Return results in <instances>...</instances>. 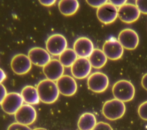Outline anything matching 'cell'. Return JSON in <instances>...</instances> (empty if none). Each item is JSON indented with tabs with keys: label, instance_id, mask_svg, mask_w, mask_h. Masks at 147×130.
Here are the masks:
<instances>
[{
	"label": "cell",
	"instance_id": "cell-1",
	"mask_svg": "<svg viewBox=\"0 0 147 130\" xmlns=\"http://www.w3.org/2000/svg\"><path fill=\"white\" fill-rule=\"evenodd\" d=\"M37 90L40 100L45 104H52L58 99L59 91L55 81L44 79L39 82Z\"/></svg>",
	"mask_w": 147,
	"mask_h": 130
},
{
	"label": "cell",
	"instance_id": "cell-2",
	"mask_svg": "<svg viewBox=\"0 0 147 130\" xmlns=\"http://www.w3.org/2000/svg\"><path fill=\"white\" fill-rule=\"evenodd\" d=\"M112 92L115 99L123 103L129 102L134 98L135 88L129 81L121 80L114 84Z\"/></svg>",
	"mask_w": 147,
	"mask_h": 130
},
{
	"label": "cell",
	"instance_id": "cell-3",
	"mask_svg": "<svg viewBox=\"0 0 147 130\" xmlns=\"http://www.w3.org/2000/svg\"><path fill=\"white\" fill-rule=\"evenodd\" d=\"M125 111L124 103L116 99L106 101L102 107L103 116L109 120H116L121 118Z\"/></svg>",
	"mask_w": 147,
	"mask_h": 130
},
{
	"label": "cell",
	"instance_id": "cell-4",
	"mask_svg": "<svg viewBox=\"0 0 147 130\" xmlns=\"http://www.w3.org/2000/svg\"><path fill=\"white\" fill-rule=\"evenodd\" d=\"M67 47L66 38L62 34H54L49 36L46 41V49L53 56H60Z\"/></svg>",
	"mask_w": 147,
	"mask_h": 130
},
{
	"label": "cell",
	"instance_id": "cell-5",
	"mask_svg": "<svg viewBox=\"0 0 147 130\" xmlns=\"http://www.w3.org/2000/svg\"><path fill=\"white\" fill-rule=\"evenodd\" d=\"M109 84L108 77L104 73L96 72L93 73L88 78V88L95 93H102L106 90Z\"/></svg>",
	"mask_w": 147,
	"mask_h": 130
},
{
	"label": "cell",
	"instance_id": "cell-6",
	"mask_svg": "<svg viewBox=\"0 0 147 130\" xmlns=\"http://www.w3.org/2000/svg\"><path fill=\"white\" fill-rule=\"evenodd\" d=\"M24 100L21 94L10 92L7 94L1 104L2 110L7 114L14 115L23 105Z\"/></svg>",
	"mask_w": 147,
	"mask_h": 130
},
{
	"label": "cell",
	"instance_id": "cell-7",
	"mask_svg": "<svg viewBox=\"0 0 147 130\" xmlns=\"http://www.w3.org/2000/svg\"><path fill=\"white\" fill-rule=\"evenodd\" d=\"M17 123L29 125L33 124L37 117L36 111L29 104H23L14 114Z\"/></svg>",
	"mask_w": 147,
	"mask_h": 130
},
{
	"label": "cell",
	"instance_id": "cell-8",
	"mask_svg": "<svg viewBox=\"0 0 147 130\" xmlns=\"http://www.w3.org/2000/svg\"><path fill=\"white\" fill-rule=\"evenodd\" d=\"M96 16L103 23L110 24L118 17V9L110 2H107L97 9Z\"/></svg>",
	"mask_w": 147,
	"mask_h": 130
},
{
	"label": "cell",
	"instance_id": "cell-9",
	"mask_svg": "<svg viewBox=\"0 0 147 130\" xmlns=\"http://www.w3.org/2000/svg\"><path fill=\"white\" fill-rule=\"evenodd\" d=\"M118 38L123 49L127 50L135 49L139 43V37L137 33L131 29L122 30L119 33Z\"/></svg>",
	"mask_w": 147,
	"mask_h": 130
},
{
	"label": "cell",
	"instance_id": "cell-10",
	"mask_svg": "<svg viewBox=\"0 0 147 130\" xmlns=\"http://www.w3.org/2000/svg\"><path fill=\"white\" fill-rule=\"evenodd\" d=\"M140 13L137 7L132 3H126L118 9V17L121 21L126 23L136 21Z\"/></svg>",
	"mask_w": 147,
	"mask_h": 130
},
{
	"label": "cell",
	"instance_id": "cell-11",
	"mask_svg": "<svg viewBox=\"0 0 147 130\" xmlns=\"http://www.w3.org/2000/svg\"><path fill=\"white\" fill-rule=\"evenodd\" d=\"M10 65L16 74L23 75L29 72L32 68V62L28 56L24 54H18L13 57Z\"/></svg>",
	"mask_w": 147,
	"mask_h": 130
},
{
	"label": "cell",
	"instance_id": "cell-12",
	"mask_svg": "<svg viewBox=\"0 0 147 130\" xmlns=\"http://www.w3.org/2000/svg\"><path fill=\"white\" fill-rule=\"evenodd\" d=\"M91 65L88 58L78 57L71 66L72 75L77 79H83L89 76Z\"/></svg>",
	"mask_w": 147,
	"mask_h": 130
},
{
	"label": "cell",
	"instance_id": "cell-13",
	"mask_svg": "<svg viewBox=\"0 0 147 130\" xmlns=\"http://www.w3.org/2000/svg\"><path fill=\"white\" fill-rule=\"evenodd\" d=\"M42 70L47 79L55 81L63 75L64 67L58 60L53 59L43 67Z\"/></svg>",
	"mask_w": 147,
	"mask_h": 130
},
{
	"label": "cell",
	"instance_id": "cell-14",
	"mask_svg": "<svg viewBox=\"0 0 147 130\" xmlns=\"http://www.w3.org/2000/svg\"><path fill=\"white\" fill-rule=\"evenodd\" d=\"M56 85L59 93L65 96H73L77 90L76 81L69 75H63L56 81Z\"/></svg>",
	"mask_w": 147,
	"mask_h": 130
},
{
	"label": "cell",
	"instance_id": "cell-15",
	"mask_svg": "<svg viewBox=\"0 0 147 130\" xmlns=\"http://www.w3.org/2000/svg\"><path fill=\"white\" fill-rule=\"evenodd\" d=\"M28 56L32 64L40 67H44L51 60V56L48 52L39 47H34L30 49L28 52Z\"/></svg>",
	"mask_w": 147,
	"mask_h": 130
},
{
	"label": "cell",
	"instance_id": "cell-16",
	"mask_svg": "<svg viewBox=\"0 0 147 130\" xmlns=\"http://www.w3.org/2000/svg\"><path fill=\"white\" fill-rule=\"evenodd\" d=\"M102 51L107 58L111 60H117L122 56L123 48L118 40H110L104 43Z\"/></svg>",
	"mask_w": 147,
	"mask_h": 130
},
{
	"label": "cell",
	"instance_id": "cell-17",
	"mask_svg": "<svg viewBox=\"0 0 147 130\" xmlns=\"http://www.w3.org/2000/svg\"><path fill=\"white\" fill-rule=\"evenodd\" d=\"M78 57L88 58L94 48L92 42L87 37H80L74 44V49Z\"/></svg>",
	"mask_w": 147,
	"mask_h": 130
},
{
	"label": "cell",
	"instance_id": "cell-18",
	"mask_svg": "<svg viewBox=\"0 0 147 130\" xmlns=\"http://www.w3.org/2000/svg\"><path fill=\"white\" fill-rule=\"evenodd\" d=\"M21 95L27 104L36 105L40 101L37 88L31 85L25 86L21 90Z\"/></svg>",
	"mask_w": 147,
	"mask_h": 130
},
{
	"label": "cell",
	"instance_id": "cell-19",
	"mask_svg": "<svg viewBox=\"0 0 147 130\" xmlns=\"http://www.w3.org/2000/svg\"><path fill=\"white\" fill-rule=\"evenodd\" d=\"M60 13L65 16L74 15L79 7V3L77 0H61L58 3Z\"/></svg>",
	"mask_w": 147,
	"mask_h": 130
},
{
	"label": "cell",
	"instance_id": "cell-20",
	"mask_svg": "<svg viewBox=\"0 0 147 130\" xmlns=\"http://www.w3.org/2000/svg\"><path fill=\"white\" fill-rule=\"evenodd\" d=\"M96 124L95 115L90 112L82 114L78 121V127L79 130H93Z\"/></svg>",
	"mask_w": 147,
	"mask_h": 130
},
{
	"label": "cell",
	"instance_id": "cell-21",
	"mask_svg": "<svg viewBox=\"0 0 147 130\" xmlns=\"http://www.w3.org/2000/svg\"><path fill=\"white\" fill-rule=\"evenodd\" d=\"M88 59L91 66L95 69L103 67L107 60V58L103 52L99 49H94Z\"/></svg>",
	"mask_w": 147,
	"mask_h": 130
},
{
	"label": "cell",
	"instance_id": "cell-22",
	"mask_svg": "<svg viewBox=\"0 0 147 130\" xmlns=\"http://www.w3.org/2000/svg\"><path fill=\"white\" fill-rule=\"evenodd\" d=\"M78 58V56L74 49L67 48L60 56L59 61L64 67H71Z\"/></svg>",
	"mask_w": 147,
	"mask_h": 130
},
{
	"label": "cell",
	"instance_id": "cell-23",
	"mask_svg": "<svg viewBox=\"0 0 147 130\" xmlns=\"http://www.w3.org/2000/svg\"><path fill=\"white\" fill-rule=\"evenodd\" d=\"M138 113L141 119L147 121V101L140 105L138 108Z\"/></svg>",
	"mask_w": 147,
	"mask_h": 130
},
{
	"label": "cell",
	"instance_id": "cell-24",
	"mask_svg": "<svg viewBox=\"0 0 147 130\" xmlns=\"http://www.w3.org/2000/svg\"><path fill=\"white\" fill-rule=\"evenodd\" d=\"M136 6L140 13L147 14V0H137L136 1Z\"/></svg>",
	"mask_w": 147,
	"mask_h": 130
},
{
	"label": "cell",
	"instance_id": "cell-25",
	"mask_svg": "<svg viewBox=\"0 0 147 130\" xmlns=\"http://www.w3.org/2000/svg\"><path fill=\"white\" fill-rule=\"evenodd\" d=\"M7 130H32L28 125H23L18 123H13L7 128Z\"/></svg>",
	"mask_w": 147,
	"mask_h": 130
},
{
	"label": "cell",
	"instance_id": "cell-26",
	"mask_svg": "<svg viewBox=\"0 0 147 130\" xmlns=\"http://www.w3.org/2000/svg\"><path fill=\"white\" fill-rule=\"evenodd\" d=\"M93 130H113V129L109 124L101 121L96 123Z\"/></svg>",
	"mask_w": 147,
	"mask_h": 130
},
{
	"label": "cell",
	"instance_id": "cell-27",
	"mask_svg": "<svg viewBox=\"0 0 147 130\" xmlns=\"http://www.w3.org/2000/svg\"><path fill=\"white\" fill-rule=\"evenodd\" d=\"M87 3L93 7L99 8L107 2L106 0H87Z\"/></svg>",
	"mask_w": 147,
	"mask_h": 130
},
{
	"label": "cell",
	"instance_id": "cell-28",
	"mask_svg": "<svg viewBox=\"0 0 147 130\" xmlns=\"http://www.w3.org/2000/svg\"><path fill=\"white\" fill-rule=\"evenodd\" d=\"M7 94V90L5 86L3 84H0V105H1Z\"/></svg>",
	"mask_w": 147,
	"mask_h": 130
},
{
	"label": "cell",
	"instance_id": "cell-29",
	"mask_svg": "<svg viewBox=\"0 0 147 130\" xmlns=\"http://www.w3.org/2000/svg\"><path fill=\"white\" fill-rule=\"evenodd\" d=\"M110 2L113 4L114 6H115V7H120L124 5L125 4H126V0H122V1H116V0H111L110 1Z\"/></svg>",
	"mask_w": 147,
	"mask_h": 130
},
{
	"label": "cell",
	"instance_id": "cell-30",
	"mask_svg": "<svg viewBox=\"0 0 147 130\" xmlns=\"http://www.w3.org/2000/svg\"><path fill=\"white\" fill-rule=\"evenodd\" d=\"M40 3L45 6H51L53 5L56 1L55 0H40Z\"/></svg>",
	"mask_w": 147,
	"mask_h": 130
},
{
	"label": "cell",
	"instance_id": "cell-31",
	"mask_svg": "<svg viewBox=\"0 0 147 130\" xmlns=\"http://www.w3.org/2000/svg\"><path fill=\"white\" fill-rule=\"evenodd\" d=\"M141 85L146 90H147V73L145 74L142 78Z\"/></svg>",
	"mask_w": 147,
	"mask_h": 130
},
{
	"label": "cell",
	"instance_id": "cell-32",
	"mask_svg": "<svg viewBox=\"0 0 147 130\" xmlns=\"http://www.w3.org/2000/svg\"><path fill=\"white\" fill-rule=\"evenodd\" d=\"M6 73L1 68H0V84H1V82L6 79Z\"/></svg>",
	"mask_w": 147,
	"mask_h": 130
},
{
	"label": "cell",
	"instance_id": "cell-33",
	"mask_svg": "<svg viewBox=\"0 0 147 130\" xmlns=\"http://www.w3.org/2000/svg\"><path fill=\"white\" fill-rule=\"evenodd\" d=\"M32 130H47L45 128H34Z\"/></svg>",
	"mask_w": 147,
	"mask_h": 130
}]
</instances>
